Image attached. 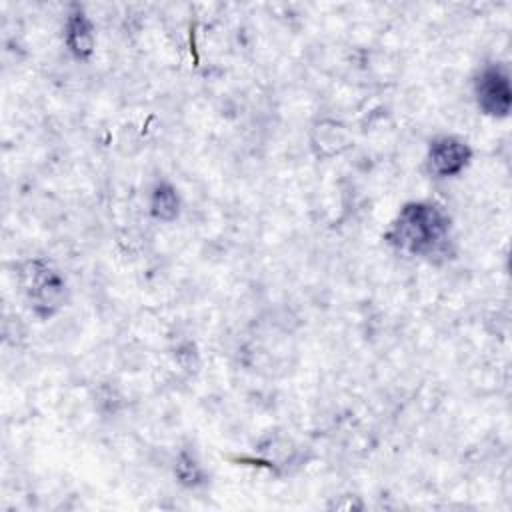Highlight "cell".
Listing matches in <instances>:
<instances>
[{
  "mask_svg": "<svg viewBox=\"0 0 512 512\" xmlns=\"http://www.w3.org/2000/svg\"><path fill=\"white\" fill-rule=\"evenodd\" d=\"M64 42L78 60H88L96 48V32L86 12L76 6L64 22Z\"/></svg>",
  "mask_w": 512,
  "mask_h": 512,
  "instance_id": "cell-5",
  "label": "cell"
},
{
  "mask_svg": "<svg viewBox=\"0 0 512 512\" xmlns=\"http://www.w3.org/2000/svg\"><path fill=\"white\" fill-rule=\"evenodd\" d=\"M474 100L482 114L506 118L512 108L510 74L502 64H486L474 78Z\"/></svg>",
  "mask_w": 512,
  "mask_h": 512,
  "instance_id": "cell-3",
  "label": "cell"
},
{
  "mask_svg": "<svg viewBox=\"0 0 512 512\" xmlns=\"http://www.w3.org/2000/svg\"><path fill=\"white\" fill-rule=\"evenodd\" d=\"M174 474L178 478L180 484L184 486H198L204 482V470L198 464V460L190 454V452H180L176 458V466H174Z\"/></svg>",
  "mask_w": 512,
  "mask_h": 512,
  "instance_id": "cell-7",
  "label": "cell"
},
{
  "mask_svg": "<svg viewBox=\"0 0 512 512\" xmlns=\"http://www.w3.org/2000/svg\"><path fill=\"white\" fill-rule=\"evenodd\" d=\"M24 294L40 318L54 316L66 298L64 276L46 260L34 258L22 266L20 272Z\"/></svg>",
  "mask_w": 512,
  "mask_h": 512,
  "instance_id": "cell-2",
  "label": "cell"
},
{
  "mask_svg": "<svg viewBox=\"0 0 512 512\" xmlns=\"http://www.w3.org/2000/svg\"><path fill=\"white\" fill-rule=\"evenodd\" d=\"M472 160V148L458 136H438L426 152V168L436 178L458 176Z\"/></svg>",
  "mask_w": 512,
  "mask_h": 512,
  "instance_id": "cell-4",
  "label": "cell"
},
{
  "mask_svg": "<svg viewBox=\"0 0 512 512\" xmlns=\"http://www.w3.org/2000/svg\"><path fill=\"white\" fill-rule=\"evenodd\" d=\"M450 226V216L442 206L416 200L400 208L386 232V240L410 256H436L450 240Z\"/></svg>",
  "mask_w": 512,
  "mask_h": 512,
  "instance_id": "cell-1",
  "label": "cell"
},
{
  "mask_svg": "<svg viewBox=\"0 0 512 512\" xmlns=\"http://www.w3.org/2000/svg\"><path fill=\"white\" fill-rule=\"evenodd\" d=\"M150 214L160 222H172L180 212L178 190L170 182H158L150 194Z\"/></svg>",
  "mask_w": 512,
  "mask_h": 512,
  "instance_id": "cell-6",
  "label": "cell"
}]
</instances>
